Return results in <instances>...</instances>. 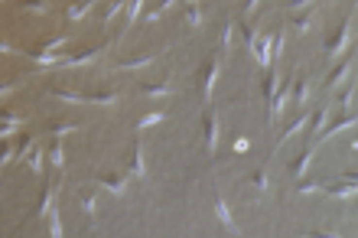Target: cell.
<instances>
[{"label":"cell","instance_id":"1","mask_svg":"<svg viewBox=\"0 0 358 238\" xmlns=\"http://www.w3.org/2000/svg\"><path fill=\"white\" fill-rule=\"evenodd\" d=\"M348 26H352V23H345V26L339 30L336 43H329V59H339V55H342V49L348 46Z\"/></svg>","mask_w":358,"mask_h":238},{"label":"cell","instance_id":"2","mask_svg":"<svg viewBox=\"0 0 358 238\" xmlns=\"http://www.w3.org/2000/svg\"><path fill=\"white\" fill-rule=\"evenodd\" d=\"M293 82H296V78H287V88H283L280 95L271 101V105H273V118H280L283 111H287V101H290V88H293Z\"/></svg>","mask_w":358,"mask_h":238},{"label":"cell","instance_id":"3","mask_svg":"<svg viewBox=\"0 0 358 238\" xmlns=\"http://www.w3.org/2000/svg\"><path fill=\"white\" fill-rule=\"evenodd\" d=\"M205 144H208V150H215V144H218V118H215V111H208V121H205Z\"/></svg>","mask_w":358,"mask_h":238},{"label":"cell","instance_id":"4","mask_svg":"<svg viewBox=\"0 0 358 238\" xmlns=\"http://www.w3.org/2000/svg\"><path fill=\"white\" fill-rule=\"evenodd\" d=\"M215 212H218V219L228 225V232H231V235H241V228L235 225V219H231V212H228V206L222 202V199H215Z\"/></svg>","mask_w":358,"mask_h":238},{"label":"cell","instance_id":"5","mask_svg":"<svg viewBox=\"0 0 358 238\" xmlns=\"http://www.w3.org/2000/svg\"><path fill=\"white\" fill-rule=\"evenodd\" d=\"M143 95H150V98L173 95V85H170V82H163V85H143Z\"/></svg>","mask_w":358,"mask_h":238},{"label":"cell","instance_id":"6","mask_svg":"<svg viewBox=\"0 0 358 238\" xmlns=\"http://www.w3.org/2000/svg\"><path fill=\"white\" fill-rule=\"evenodd\" d=\"M98 53H101V49H88V53L75 55V59H65V65H88V62H95V59H98Z\"/></svg>","mask_w":358,"mask_h":238},{"label":"cell","instance_id":"7","mask_svg":"<svg viewBox=\"0 0 358 238\" xmlns=\"http://www.w3.org/2000/svg\"><path fill=\"white\" fill-rule=\"evenodd\" d=\"M78 199H82V209H85L88 216H95V212H98V209H95V193H91V189H82Z\"/></svg>","mask_w":358,"mask_h":238},{"label":"cell","instance_id":"8","mask_svg":"<svg viewBox=\"0 0 358 238\" xmlns=\"http://www.w3.org/2000/svg\"><path fill=\"white\" fill-rule=\"evenodd\" d=\"M130 170H134L137 176H143V147H140V144L134 147V160H130Z\"/></svg>","mask_w":358,"mask_h":238},{"label":"cell","instance_id":"9","mask_svg":"<svg viewBox=\"0 0 358 238\" xmlns=\"http://www.w3.org/2000/svg\"><path fill=\"white\" fill-rule=\"evenodd\" d=\"M348 72H352V62H345V65H342V69H339V72H336V75H332V78H329L325 85H329V88L342 85V82H345V75H348Z\"/></svg>","mask_w":358,"mask_h":238},{"label":"cell","instance_id":"10","mask_svg":"<svg viewBox=\"0 0 358 238\" xmlns=\"http://www.w3.org/2000/svg\"><path fill=\"white\" fill-rule=\"evenodd\" d=\"M163 118H166V111H153V114H147V118H140V124H137V128H140V130H147V128H150V124H160Z\"/></svg>","mask_w":358,"mask_h":238},{"label":"cell","instance_id":"11","mask_svg":"<svg viewBox=\"0 0 358 238\" xmlns=\"http://www.w3.org/2000/svg\"><path fill=\"white\" fill-rule=\"evenodd\" d=\"M218 69H222V62H212V69H208V78H205V98L212 95V85H215V78H218Z\"/></svg>","mask_w":358,"mask_h":238},{"label":"cell","instance_id":"12","mask_svg":"<svg viewBox=\"0 0 358 238\" xmlns=\"http://www.w3.org/2000/svg\"><path fill=\"white\" fill-rule=\"evenodd\" d=\"M91 3H95V0H82L78 7H72V10H68V17H72V20H82V17L91 10Z\"/></svg>","mask_w":358,"mask_h":238},{"label":"cell","instance_id":"13","mask_svg":"<svg viewBox=\"0 0 358 238\" xmlns=\"http://www.w3.org/2000/svg\"><path fill=\"white\" fill-rule=\"evenodd\" d=\"M20 10H26V13H46V10H49V3H43V0H30V3H20Z\"/></svg>","mask_w":358,"mask_h":238},{"label":"cell","instance_id":"14","mask_svg":"<svg viewBox=\"0 0 358 238\" xmlns=\"http://www.w3.org/2000/svg\"><path fill=\"white\" fill-rule=\"evenodd\" d=\"M101 183H104V186H108V189H111V193H124V176H108V180H101Z\"/></svg>","mask_w":358,"mask_h":238},{"label":"cell","instance_id":"15","mask_svg":"<svg viewBox=\"0 0 358 238\" xmlns=\"http://www.w3.org/2000/svg\"><path fill=\"white\" fill-rule=\"evenodd\" d=\"M325 118H329V108H323L319 114H316V121H313V130H316V134H323V130H325Z\"/></svg>","mask_w":358,"mask_h":238},{"label":"cell","instance_id":"16","mask_svg":"<svg viewBox=\"0 0 358 238\" xmlns=\"http://www.w3.org/2000/svg\"><path fill=\"white\" fill-rule=\"evenodd\" d=\"M309 160H313V153L306 150L303 157H300V160H296V166H293V173H296V176H303V170H306V166H309Z\"/></svg>","mask_w":358,"mask_h":238},{"label":"cell","instance_id":"17","mask_svg":"<svg viewBox=\"0 0 358 238\" xmlns=\"http://www.w3.org/2000/svg\"><path fill=\"white\" fill-rule=\"evenodd\" d=\"M30 166L36 170V173H43V150H33L30 153Z\"/></svg>","mask_w":358,"mask_h":238},{"label":"cell","instance_id":"18","mask_svg":"<svg viewBox=\"0 0 358 238\" xmlns=\"http://www.w3.org/2000/svg\"><path fill=\"white\" fill-rule=\"evenodd\" d=\"M140 7H143V0H130V13H127V23H137V17H140Z\"/></svg>","mask_w":358,"mask_h":238},{"label":"cell","instance_id":"19","mask_svg":"<svg viewBox=\"0 0 358 238\" xmlns=\"http://www.w3.org/2000/svg\"><path fill=\"white\" fill-rule=\"evenodd\" d=\"M329 193H336V196H342V199H348V196H355L358 189H355V186H332Z\"/></svg>","mask_w":358,"mask_h":238},{"label":"cell","instance_id":"20","mask_svg":"<svg viewBox=\"0 0 358 238\" xmlns=\"http://www.w3.org/2000/svg\"><path fill=\"white\" fill-rule=\"evenodd\" d=\"M49 95H55V98H65V101H72V105H78V101H82V95H75V92H49Z\"/></svg>","mask_w":358,"mask_h":238},{"label":"cell","instance_id":"21","mask_svg":"<svg viewBox=\"0 0 358 238\" xmlns=\"http://www.w3.org/2000/svg\"><path fill=\"white\" fill-rule=\"evenodd\" d=\"M118 92H111V95H95V105H114V101H118Z\"/></svg>","mask_w":358,"mask_h":238},{"label":"cell","instance_id":"22","mask_svg":"<svg viewBox=\"0 0 358 238\" xmlns=\"http://www.w3.org/2000/svg\"><path fill=\"white\" fill-rule=\"evenodd\" d=\"M49 160H52L55 166H62V160H65V157H62V147H59V144H55L52 150H49Z\"/></svg>","mask_w":358,"mask_h":238},{"label":"cell","instance_id":"23","mask_svg":"<svg viewBox=\"0 0 358 238\" xmlns=\"http://www.w3.org/2000/svg\"><path fill=\"white\" fill-rule=\"evenodd\" d=\"M186 20H189V26H199V23H202V13L195 10V3L189 7V17H186Z\"/></svg>","mask_w":358,"mask_h":238},{"label":"cell","instance_id":"24","mask_svg":"<svg viewBox=\"0 0 358 238\" xmlns=\"http://www.w3.org/2000/svg\"><path fill=\"white\" fill-rule=\"evenodd\" d=\"M293 26H296V33H306V30H313V23L306 20V17H303V20H296Z\"/></svg>","mask_w":358,"mask_h":238},{"label":"cell","instance_id":"25","mask_svg":"<svg viewBox=\"0 0 358 238\" xmlns=\"http://www.w3.org/2000/svg\"><path fill=\"white\" fill-rule=\"evenodd\" d=\"M303 128H306V114H303V118H300V121H296V124H293L290 130H287V137H290V134H300V130H303Z\"/></svg>","mask_w":358,"mask_h":238},{"label":"cell","instance_id":"26","mask_svg":"<svg viewBox=\"0 0 358 238\" xmlns=\"http://www.w3.org/2000/svg\"><path fill=\"white\" fill-rule=\"evenodd\" d=\"M49 232H52V235H62V222H59V216H52V222H49Z\"/></svg>","mask_w":358,"mask_h":238},{"label":"cell","instance_id":"27","mask_svg":"<svg viewBox=\"0 0 358 238\" xmlns=\"http://www.w3.org/2000/svg\"><path fill=\"white\" fill-rule=\"evenodd\" d=\"M65 43H68V36H59V39H52V43L46 46V49H49V53H52V49H59V46H65Z\"/></svg>","mask_w":358,"mask_h":238},{"label":"cell","instance_id":"28","mask_svg":"<svg viewBox=\"0 0 358 238\" xmlns=\"http://www.w3.org/2000/svg\"><path fill=\"white\" fill-rule=\"evenodd\" d=\"M68 130H75V124H55V134H68Z\"/></svg>","mask_w":358,"mask_h":238},{"label":"cell","instance_id":"29","mask_svg":"<svg viewBox=\"0 0 358 238\" xmlns=\"http://www.w3.org/2000/svg\"><path fill=\"white\" fill-rule=\"evenodd\" d=\"M316 189H319L316 183H303V186H300V193H316Z\"/></svg>","mask_w":358,"mask_h":238},{"label":"cell","instance_id":"30","mask_svg":"<svg viewBox=\"0 0 358 238\" xmlns=\"http://www.w3.org/2000/svg\"><path fill=\"white\" fill-rule=\"evenodd\" d=\"M173 3H176V0H163V3H160V13H163V10H170Z\"/></svg>","mask_w":358,"mask_h":238},{"label":"cell","instance_id":"31","mask_svg":"<svg viewBox=\"0 0 358 238\" xmlns=\"http://www.w3.org/2000/svg\"><path fill=\"white\" fill-rule=\"evenodd\" d=\"M257 3H260V0H248V13H254V10H257Z\"/></svg>","mask_w":358,"mask_h":238},{"label":"cell","instance_id":"32","mask_svg":"<svg viewBox=\"0 0 358 238\" xmlns=\"http://www.w3.org/2000/svg\"><path fill=\"white\" fill-rule=\"evenodd\" d=\"M186 3H189V7H192V3H199V0H186Z\"/></svg>","mask_w":358,"mask_h":238}]
</instances>
